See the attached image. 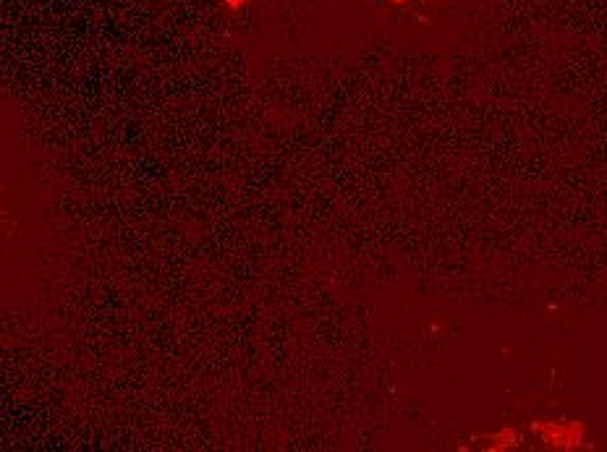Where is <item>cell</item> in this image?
Here are the masks:
<instances>
[{
  "mask_svg": "<svg viewBox=\"0 0 607 452\" xmlns=\"http://www.w3.org/2000/svg\"><path fill=\"white\" fill-rule=\"evenodd\" d=\"M252 0H225V8L228 11H241V8H246Z\"/></svg>",
  "mask_w": 607,
  "mask_h": 452,
  "instance_id": "1",
  "label": "cell"
}]
</instances>
